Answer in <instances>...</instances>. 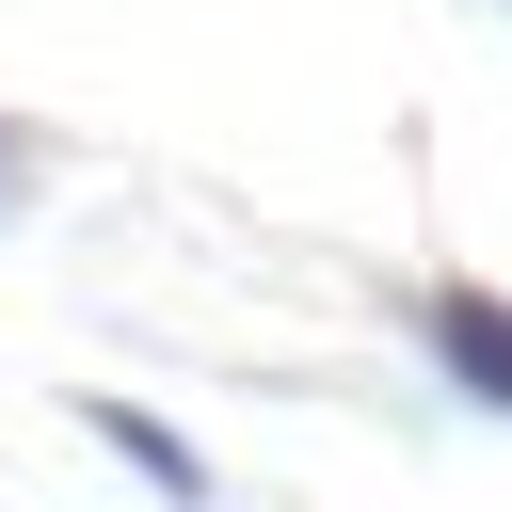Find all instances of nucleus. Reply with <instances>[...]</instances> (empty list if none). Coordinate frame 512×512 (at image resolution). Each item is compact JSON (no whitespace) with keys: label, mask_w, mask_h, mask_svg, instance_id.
<instances>
[{"label":"nucleus","mask_w":512,"mask_h":512,"mask_svg":"<svg viewBox=\"0 0 512 512\" xmlns=\"http://www.w3.org/2000/svg\"><path fill=\"white\" fill-rule=\"evenodd\" d=\"M80 416H96V448H112V464H144L160 496H208V464H192V448H176L160 416H128V400H80Z\"/></svg>","instance_id":"nucleus-2"},{"label":"nucleus","mask_w":512,"mask_h":512,"mask_svg":"<svg viewBox=\"0 0 512 512\" xmlns=\"http://www.w3.org/2000/svg\"><path fill=\"white\" fill-rule=\"evenodd\" d=\"M432 352H448V384H464V400H496V416H512V304H496V288H432Z\"/></svg>","instance_id":"nucleus-1"}]
</instances>
